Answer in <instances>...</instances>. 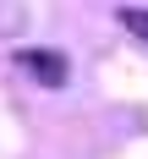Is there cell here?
Masks as SVG:
<instances>
[{"label":"cell","instance_id":"obj_1","mask_svg":"<svg viewBox=\"0 0 148 159\" xmlns=\"http://www.w3.org/2000/svg\"><path fill=\"white\" fill-rule=\"evenodd\" d=\"M16 66L33 71L44 88H66L71 82V61H66L61 49H16Z\"/></svg>","mask_w":148,"mask_h":159},{"label":"cell","instance_id":"obj_2","mask_svg":"<svg viewBox=\"0 0 148 159\" xmlns=\"http://www.w3.org/2000/svg\"><path fill=\"white\" fill-rule=\"evenodd\" d=\"M121 28L137 33V39H148V11H143V6H121Z\"/></svg>","mask_w":148,"mask_h":159}]
</instances>
